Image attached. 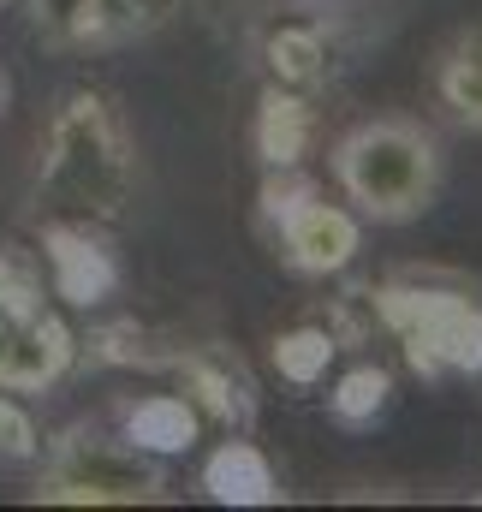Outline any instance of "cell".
Wrapping results in <instances>:
<instances>
[{
    "label": "cell",
    "mask_w": 482,
    "mask_h": 512,
    "mask_svg": "<svg viewBox=\"0 0 482 512\" xmlns=\"http://www.w3.org/2000/svg\"><path fill=\"white\" fill-rule=\"evenodd\" d=\"M137 143L125 131V114L102 90L60 96L54 120L36 149V209L78 215V221H125L137 203Z\"/></svg>",
    "instance_id": "1"
},
{
    "label": "cell",
    "mask_w": 482,
    "mask_h": 512,
    "mask_svg": "<svg viewBox=\"0 0 482 512\" xmlns=\"http://www.w3.org/2000/svg\"><path fill=\"white\" fill-rule=\"evenodd\" d=\"M328 173H334V185L358 221L411 227L441 203L447 149L411 114H375V120H358L334 137Z\"/></svg>",
    "instance_id": "2"
},
{
    "label": "cell",
    "mask_w": 482,
    "mask_h": 512,
    "mask_svg": "<svg viewBox=\"0 0 482 512\" xmlns=\"http://www.w3.org/2000/svg\"><path fill=\"white\" fill-rule=\"evenodd\" d=\"M381 334L423 382H482V286L465 274H399L363 286Z\"/></svg>",
    "instance_id": "3"
},
{
    "label": "cell",
    "mask_w": 482,
    "mask_h": 512,
    "mask_svg": "<svg viewBox=\"0 0 482 512\" xmlns=\"http://www.w3.org/2000/svg\"><path fill=\"white\" fill-rule=\"evenodd\" d=\"M78 370H143V376H167L185 387V399L197 405V417L221 423L227 435H250L262 399L244 370L239 352L227 346H203V340H173L155 334L143 322H102L78 340Z\"/></svg>",
    "instance_id": "4"
},
{
    "label": "cell",
    "mask_w": 482,
    "mask_h": 512,
    "mask_svg": "<svg viewBox=\"0 0 482 512\" xmlns=\"http://www.w3.org/2000/svg\"><path fill=\"white\" fill-rule=\"evenodd\" d=\"M30 495L48 507H155L167 501V465L125 435L72 423L66 435L42 441Z\"/></svg>",
    "instance_id": "5"
},
{
    "label": "cell",
    "mask_w": 482,
    "mask_h": 512,
    "mask_svg": "<svg viewBox=\"0 0 482 512\" xmlns=\"http://www.w3.org/2000/svg\"><path fill=\"white\" fill-rule=\"evenodd\" d=\"M256 209H262V233H268L274 256H280L292 274H304V280H334V274H346V268L358 262L363 221L346 203H334L322 185H310L298 167L268 173Z\"/></svg>",
    "instance_id": "6"
},
{
    "label": "cell",
    "mask_w": 482,
    "mask_h": 512,
    "mask_svg": "<svg viewBox=\"0 0 482 512\" xmlns=\"http://www.w3.org/2000/svg\"><path fill=\"white\" fill-rule=\"evenodd\" d=\"M78 370V334L66 316L36 298H0V387L6 393H48Z\"/></svg>",
    "instance_id": "7"
},
{
    "label": "cell",
    "mask_w": 482,
    "mask_h": 512,
    "mask_svg": "<svg viewBox=\"0 0 482 512\" xmlns=\"http://www.w3.org/2000/svg\"><path fill=\"white\" fill-rule=\"evenodd\" d=\"M42 268H48V298L72 310H96L120 292V256L102 239V221L78 215H48L42 221Z\"/></svg>",
    "instance_id": "8"
},
{
    "label": "cell",
    "mask_w": 482,
    "mask_h": 512,
    "mask_svg": "<svg viewBox=\"0 0 482 512\" xmlns=\"http://www.w3.org/2000/svg\"><path fill=\"white\" fill-rule=\"evenodd\" d=\"M262 72L268 84L280 90H298V96H322L340 72V42H334V24L322 12H280L262 24Z\"/></svg>",
    "instance_id": "9"
},
{
    "label": "cell",
    "mask_w": 482,
    "mask_h": 512,
    "mask_svg": "<svg viewBox=\"0 0 482 512\" xmlns=\"http://www.w3.org/2000/svg\"><path fill=\"white\" fill-rule=\"evenodd\" d=\"M250 137H256V155H262L268 173L304 167V155H310V143H316V96H298V90L262 84Z\"/></svg>",
    "instance_id": "10"
},
{
    "label": "cell",
    "mask_w": 482,
    "mask_h": 512,
    "mask_svg": "<svg viewBox=\"0 0 482 512\" xmlns=\"http://www.w3.org/2000/svg\"><path fill=\"white\" fill-rule=\"evenodd\" d=\"M203 489L221 507H274L280 501V477L274 459L250 441V435H227L209 459H203Z\"/></svg>",
    "instance_id": "11"
},
{
    "label": "cell",
    "mask_w": 482,
    "mask_h": 512,
    "mask_svg": "<svg viewBox=\"0 0 482 512\" xmlns=\"http://www.w3.org/2000/svg\"><path fill=\"white\" fill-rule=\"evenodd\" d=\"M120 435L131 447L155 453V459H173V453H191L197 435H203V417L185 393H143V399H125L120 405Z\"/></svg>",
    "instance_id": "12"
},
{
    "label": "cell",
    "mask_w": 482,
    "mask_h": 512,
    "mask_svg": "<svg viewBox=\"0 0 482 512\" xmlns=\"http://www.w3.org/2000/svg\"><path fill=\"white\" fill-rule=\"evenodd\" d=\"M429 90H435V108L453 126L482 131V24L441 42V54L429 66Z\"/></svg>",
    "instance_id": "13"
},
{
    "label": "cell",
    "mask_w": 482,
    "mask_h": 512,
    "mask_svg": "<svg viewBox=\"0 0 482 512\" xmlns=\"http://www.w3.org/2000/svg\"><path fill=\"white\" fill-rule=\"evenodd\" d=\"M179 12H185V0H96V6H90V36H84V48L149 42V36H161Z\"/></svg>",
    "instance_id": "14"
},
{
    "label": "cell",
    "mask_w": 482,
    "mask_h": 512,
    "mask_svg": "<svg viewBox=\"0 0 482 512\" xmlns=\"http://www.w3.org/2000/svg\"><path fill=\"white\" fill-rule=\"evenodd\" d=\"M346 346H340V334L328 328V322H298V328H280L274 334V370H280V382L292 387H316L328 382V370H334V358H340Z\"/></svg>",
    "instance_id": "15"
},
{
    "label": "cell",
    "mask_w": 482,
    "mask_h": 512,
    "mask_svg": "<svg viewBox=\"0 0 482 512\" xmlns=\"http://www.w3.org/2000/svg\"><path fill=\"white\" fill-rule=\"evenodd\" d=\"M393 405V376L387 364H352L340 382L328 387V417L340 429H375Z\"/></svg>",
    "instance_id": "16"
},
{
    "label": "cell",
    "mask_w": 482,
    "mask_h": 512,
    "mask_svg": "<svg viewBox=\"0 0 482 512\" xmlns=\"http://www.w3.org/2000/svg\"><path fill=\"white\" fill-rule=\"evenodd\" d=\"M24 6H30V24L48 48H84L96 0H24Z\"/></svg>",
    "instance_id": "17"
},
{
    "label": "cell",
    "mask_w": 482,
    "mask_h": 512,
    "mask_svg": "<svg viewBox=\"0 0 482 512\" xmlns=\"http://www.w3.org/2000/svg\"><path fill=\"white\" fill-rule=\"evenodd\" d=\"M42 459V429L24 405V393L0 387V465H36Z\"/></svg>",
    "instance_id": "18"
},
{
    "label": "cell",
    "mask_w": 482,
    "mask_h": 512,
    "mask_svg": "<svg viewBox=\"0 0 482 512\" xmlns=\"http://www.w3.org/2000/svg\"><path fill=\"white\" fill-rule=\"evenodd\" d=\"M36 292H48L42 268H36V262H30L24 251L0 245V298H36Z\"/></svg>",
    "instance_id": "19"
},
{
    "label": "cell",
    "mask_w": 482,
    "mask_h": 512,
    "mask_svg": "<svg viewBox=\"0 0 482 512\" xmlns=\"http://www.w3.org/2000/svg\"><path fill=\"white\" fill-rule=\"evenodd\" d=\"M0 114H6V78H0Z\"/></svg>",
    "instance_id": "20"
},
{
    "label": "cell",
    "mask_w": 482,
    "mask_h": 512,
    "mask_svg": "<svg viewBox=\"0 0 482 512\" xmlns=\"http://www.w3.org/2000/svg\"><path fill=\"white\" fill-rule=\"evenodd\" d=\"M0 6H6V0H0Z\"/></svg>",
    "instance_id": "21"
}]
</instances>
